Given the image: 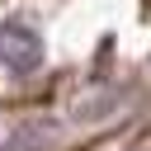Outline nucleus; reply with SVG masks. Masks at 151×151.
<instances>
[{"label":"nucleus","mask_w":151,"mask_h":151,"mask_svg":"<svg viewBox=\"0 0 151 151\" xmlns=\"http://www.w3.org/2000/svg\"><path fill=\"white\" fill-rule=\"evenodd\" d=\"M142 151H151V146H142Z\"/></svg>","instance_id":"nucleus-3"},{"label":"nucleus","mask_w":151,"mask_h":151,"mask_svg":"<svg viewBox=\"0 0 151 151\" xmlns=\"http://www.w3.org/2000/svg\"><path fill=\"white\" fill-rule=\"evenodd\" d=\"M0 66L14 76L38 71L42 66V38L28 24H0Z\"/></svg>","instance_id":"nucleus-1"},{"label":"nucleus","mask_w":151,"mask_h":151,"mask_svg":"<svg viewBox=\"0 0 151 151\" xmlns=\"http://www.w3.org/2000/svg\"><path fill=\"white\" fill-rule=\"evenodd\" d=\"M47 142H52V127H19L0 151H47Z\"/></svg>","instance_id":"nucleus-2"}]
</instances>
